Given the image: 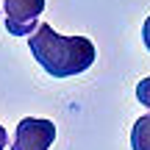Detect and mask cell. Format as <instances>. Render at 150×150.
Instances as JSON below:
<instances>
[{"label":"cell","instance_id":"3957f363","mask_svg":"<svg viewBox=\"0 0 150 150\" xmlns=\"http://www.w3.org/2000/svg\"><path fill=\"white\" fill-rule=\"evenodd\" d=\"M56 142V125L50 120L25 117L14 128V145L11 150H50Z\"/></svg>","mask_w":150,"mask_h":150},{"label":"cell","instance_id":"277c9868","mask_svg":"<svg viewBox=\"0 0 150 150\" xmlns=\"http://www.w3.org/2000/svg\"><path fill=\"white\" fill-rule=\"evenodd\" d=\"M131 150H150V114L139 117L131 128Z\"/></svg>","mask_w":150,"mask_h":150},{"label":"cell","instance_id":"7a4b0ae2","mask_svg":"<svg viewBox=\"0 0 150 150\" xmlns=\"http://www.w3.org/2000/svg\"><path fill=\"white\" fill-rule=\"evenodd\" d=\"M3 11L6 31L11 36H33L45 11V0H3Z\"/></svg>","mask_w":150,"mask_h":150},{"label":"cell","instance_id":"6da1fadb","mask_svg":"<svg viewBox=\"0 0 150 150\" xmlns=\"http://www.w3.org/2000/svg\"><path fill=\"white\" fill-rule=\"evenodd\" d=\"M33 59L39 61L47 75L53 78H72V75L86 72L97 59V50L92 45V39L86 36H61L56 33L47 22L36 28L31 39H28Z\"/></svg>","mask_w":150,"mask_h":150},{"label":"cell","instance_id":"52a82bcc","mask_svg":"<svg viewBox=\"0 0 150 150\" xmlns=\"http://www.w3.org/2000/svg\"><path fill=\"white\" fill-rule=\"evenodd\" d=\"M6 145H8V134H6V128L0 125V150H6Z\"/></svg>","mask_w":150,"mask_h":150},{"label":"cell","instance_id":"8992f818","mask_svg":"<svg viewBox=\"0 0 150 150\" xmlns=\"http://www.w3.org/2000/svg\"><path fill=\"white\" fill-rule=\"evenodd\" d=\"M142 39H145V47L150 50V17L145 20V25H142Z\"/></svg>","mask_w":150,"mask_h":150},{"label":"cell","instance_id":"5b68a950","mask_svg":"<svg viewBox=\"0 0 150 150\" xmlns=\"http://www.w3.org/2000/svg\"><path fill=\"white\" fill-rule=\"evenodd\" d=\"M136 100H139L145 108H150V75L136 83Z\"/></svg>","mask_w":150,"mask_h":150}]
</instances>
